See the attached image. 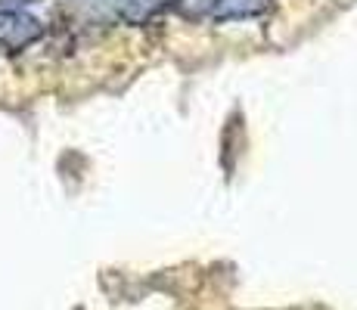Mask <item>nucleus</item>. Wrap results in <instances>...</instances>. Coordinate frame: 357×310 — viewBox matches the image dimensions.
<instances>
[{"label": "nucleus", "instance_id": "nucleus-1", "mask_svg": "<svg viewBox=\"0 0 357 310\" xmlns=\"http://www.w3.org/2000/svg\"><path fill=\"white\" fill-rule=\"evenodd\" d=\"M44 34V22L22 10H0V50L22 53Z\"/></svg>", "mask_w": 357, "mask_h": 310}, {"label": "nucleus", "instance_id": "nucleus-4", "mask_svg": "<svg viewBox=\"0 0 357 310\" xmlns=\"http://www.w3.org/2000/svg\"><path fill=\"white\" fill-rule=\"evenodd\" d=\"M174 3H177V10H181V16L199 19V16H208L215 0H174Z\"/></svg>", "mask_w": 357, "mask_h": 310}, {"label": "nucleus", "instance_id": "nucleus-2", "mask_svg": "<svg viewBox=\"0 0 357 310\" xmlns=\"http://www.w3.org/2000/svg\"><path fill=\"white\" fill-rule=\"evenodd\" d=\"M271 0H215L208 16L215 22H245V19H255L267 10Z\"/></svg>", "mask_w": 357, "mask_h": 310}, {"label": "nucleus", "instance_id": "nucleus-3", "mask_svg": "<svg viewBox=\"0 0 357 310\" xmlns=\"http://www.w3.org/2000/svg\"><path fill=\"white\" fill-rule=\"evenodd\" d=\"M171 0H121V19L125 22H146V19H153L159 10H165Z\"/></svg>", "mask_w": 357, "mask_h": 310}]
</instances>
